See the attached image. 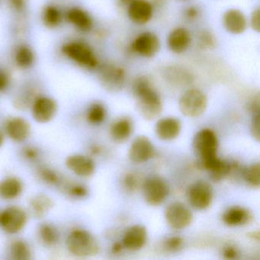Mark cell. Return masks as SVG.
Wrapping results in <instances>:
<instances>
[{
  "label": "cell",
  "mask_w": 260,
  "mask_h": 260,
  "mask_svg": "<svg viewBox=\"0 0 260 260\" xmlns=\"http://www.w3.org/2000/svg\"><path fill=\"white\" fill-rule=\"evenodd\" d=\"M132 92L136 99L138 112L144 119L152 121L160 115L162 100L148 77H138L132 84Z\"/></svg>",
  "instance_id": "obj_1"
},
{
  "label": "cell",
  "mask_w": 260,
  "mask_h": 260,
  "mask_svg": "<svg viewBox=\"0 0 260 260\" xmlns=\"http://www.w3.org/2000/svg\"><path fill=\"white\" fill-rule=\"evenodd\" d=\"M193 147L199 156V165L207 171L212 170L220 160L217 155L218 141L211 129H202L196 134L193 139Z\"/></svg>",
  "instance_id": "obj_2"
},
{
  "label": "cell",
  "mask_w": 260,
  "mask_h": 260,
  "mask_svg": "<svg viewBox=\"0 0 260 260\" xmlns=\"http://www.w3.org/2000/svg\"><path fill=\"white\" fill-rule=\"evenodd\" d=\"M66 246L70 253L77 257H89L100 252L98 240L89 231L76 228L68 234Z\"/></svg>",
  "instance_id": "obj_3"
},
{
  "label": "cell",
  "mask_w": 260,
  "mask_h": 260,
  "mask_svg": "<svg viewBox=\"0 0 260 260\" xmlns=\"http://www.w3.org/2000/svg\"><path fill=\"white\" fill-rule=\"evenodd\" d=\"M62 54L71 61L86 69L93 70L99 65L95 52L88 44L82 41L74 40L62 45Z\"/></svg>",
  "instance_id": "obj_4"
},
{
  "label": "cell",
  "mask_w": 260,
  "mask_h": 260,
  "mask_svg": "<svg viewBox=\"0 0 260 260\" xmlns=\"http://www.w3.org/2000/svg\"><path fill=\"white\" fill-rule=\"evenodd\" d=\"M208 99L199 89H189L185 91L179 100V108L182 115L190 118L200 116L206 110Z\"/></svg>",
  "instance_id": "obj_5"
},
{
  "label": "cell",
  "mask_w": 260,
  "mask_h": 260,
  "mask_svg": "<svg viewBox=\"0 0 260 260\" xmlns=\"http://www.w3.org/2000/svg\"><path fill=\"white\" fill-rule=\"evenodd\" d=\"M27 221L28 214L20 207L13 205L1 211L0 228L7 234H19L26 226Z\"/></svg>",
  "instance_id": "obj_6"
},
{
  "label": "cell",
  "mask_w": 260,
  "mask_h": 260,
  "mask_svg": "<svg viewBox=\"0 0 260 260\" xmlns=\"http://www.w3.org/2000/svg\"><path fill=\"white\" fill-rule=\"evenodd\" d=\"M143 196L148 205L157 206L168 197L170 188L162 178L150 176L145 179L142 185Z\"/></svg>",
  "instance_id": "obj_7"
},
{
  "label": "cell",
  "mask_w": 260,
  "mask_h": 260,
  "mask_svg": "<svg viewBox=\"0 0 260 260\" xmlns=\"http://www.w3.org/2000/svg\"><path fill=\"white\" fill-rule=\"evenodd\" d=\"M33 119L39 124H47L52 121L57 115V103L47 95H38L31 106Z\"/></svg>",
  "instance_id": "obj_8"
},
{
  "label": "cell",
  "mask_w": 260,
  "mask_h": 260,
  "mask_svg": "<svg viewBox=\"0 0 260 260\" xmlns=\"http://www.w3.org/2000/svg\"><path fill=\"white\" fill-rule=\"evenodd\" d=\"M100 80L105 89L110 92L121 90L125 83V71L121 67L108 63L100 70Z\"/></svg>",
  "instance_id": "obj_9"
},
{
  "label": "cell",
  "mask_w": 260,
  "mask_h": 260,
  "mask_svg": "<svg viewBox=\"0 0 260 260\" xmlns=\"http://www.w3.org/2000/svg\"><path fill=\"white\" fill-rule=\"evenodd\" d=\"M188 202L194 209H207L211 205L213 199L212 188L205 181H197L188 190Z\"/></svg>",
  "instance_id": "obj_10"
},
{
  "label": "cell",
  "mask_w": 260,
  "mask_h": 260,
  "mask_svg": "<svg viewBox=\"0 0 260 260\" xmlns=\"http://www.w3.org/2000/svg\"><path fill=\"white\" fill-rule=\"evenodd\" d=\"M165 218L170 228L182 230L191 224L192 214L190 210L180 202L170 204L165 211Z\"/></svg>",
  "instance_id": "obj_11"
},
{
  "label": "cell",
  "mask_w": 260,
  "mask_h": 260,
  "mask_svg": "<svg viewBox=\"0 0 260 260\" xmlns=\"http://www.w3.org/2000/svg\"><path fill=\"white\" fill-rule=\"evenodd\" d=\"M159 48L160 42L159 38L151 31H144L138 35L132 44V49L134 52L147 58L154 57L159 52Z\"/></svg>",
  "instance_id": "obj_12"
},
{
  "label": "cell",
  "mask_w": 260,
  "mask_h": 260,
  "mask_svg": "<svg viewBox=\"0 0 260 260\" xmlns=\"http://www.w3.org/2000/svg\"><path fill=\"white\" fill-rule=\"evenodd\" d=\"M65 165L70 171L79 177H90L95 173V162L92 158L85 155H70L66 158Z\"/></svg>",
  "instance_id": "obj_13"
},
{
  "label": "cell",
  "mask_w": 260,
  "mask_h": 260,
  "mask_svg": "<svg viewBox=\"0 0 260 260\" xmlns=\"http://www.w3.org/2000/svg\"><path fill=\"white\" fill-rule=\"evenodd\" d=\"M155 154L151 141L145 136H139L134 140L129 148V159L136 164L147 162Z\"/></svg>",
  "instance_id": "obj_14"
},
{
  "label": "cell",
  "mask_w": 260,
  "mask_h": 260,
  "mask_svg": "<svg viewBox=\"0 0 260 260\" xmlns=\"http://www.w3.org/2000/svg\"><path fill=\"white\" fill-rule=\"evenodd\" d=\"M5 132L12 141L22 143L31 135V124L22 117H13L7 120L5 124Z\"/></svg>",
  "instance_id": "obj_15"
},
{
  "label": "cell",
  "mask_w": 260,
  "mask_h": 260,
  "mask_svg": "<svg viewBox=\"0 0 260 260\" xmlns=\"http://www.w3.org/2000/svg\"><path fill=\"white\" fill-rule=\"evenodd\" d=\"M153 9L147 0H134L127 6V16L137 25L148 23L153 18Z\"/></svg>",
  "instance_id": "obj_16"
},
{
  "label": "cell",
  "mask_w": 260,
  "mask_h": 260,
  "mask_svg": "<svg viewBox=\"0 0 260 260\" xmlns=\"http://www.w3.org/2000/svg\"><path fill=\"white\" fill-rule=\"evenodd\" d=\"M167 46L174 54H182L189 48L191 43L190 31L183 27H178L170 31L167 37Z\"/></svg>",
  "instance_id": "obj_17"
},
{
  "label": "cell",
  "mask_w": 260,
  "mask_h": 260,
  "mask_svg": "<svg viewBox=\"0 0 260 260\" xmlns=\"http://www.w3.org/2000/svg\"><path fill=\"white\" fill-rule=\"evenodd\" d=\"M65 19L76 29L82 32H89L93 28V19L88 12L80 7L70 8L65 13Z\"/></svg>",
  "instance_id": "obj_18"
},
{
  "label": "cell",
  "mask_w": 260,
  "mask_h": 260,
  "mask_svg": "<svg viewBox=\"0 0 260 260\" xmlns=\"http://www.w3.org/2000/svg\"><path fill=\"white\" fill-rule=\"evenodd\" d=\"M223 25L230 34H243L247 28V19L240 10L230 9L223 13Z\"/></svg>",
  "instance_id": "obj_19"
},
{
  "label": "cell",
  "mask_w": 260,
  "mask_h": 260,
  "mask_svg": "<svg viewBox=\"0 0 260 260\" xmlns=\"http://www.w3.org/2000/svg\"><path fill=\"white\" fill-rule=\"evenodd\" d=\"M147 238V233L146 228L142 225H134L124 233L122 245L128 250H139L145 245Z\"/></svg>",
  "instance_id": "obj_20"
},
{
  "label": "cell",
  "mask_w": 260,
  "mask_h": 260,
  "mask_svg": "<svg viewBox=\"0 0 260 260\" xmlns=\"http://www.w3.org/2000/svg\"><path fill=\"white\" fill-rule=\"evenodd\" d=\"M54 206L52 199L43 193H39L29 199L28 213L34 218L42 219L53 209Z\"/></svg>",
  "instance_id": "obj_21"
},
{
  "label": "cell",
  "mask_w": 260,
  "mask_h": 260,
  "mask_svg": "<svg viewBox=\"0 0 260 260\" xmlns=\"http://www.w3.org/2000/svg\"><path fill=\"white\" fill-rule=\"evenodd\" d=\"M180 131V121L173 117H167L159 120L155 126L156 135L162 141L174 140L179 136Z\"/></svg>",
  "instance_id": "obj_22"
},
{
  "label": "cell",
  "mask_w": 260,
  "mask_h": 260,
  "mask_svg": "<svg viewBox=\"0 0 260 260\" xmlns=\"http://www.w3.org/2000/svg\"><path fill=\"white\" fill-rule=\"evenodd\" d=\"M22 180L16 176H7L0 181V199L13 201L18 199L23 191Z\"/></svg>",
  "instance_id": "obj_23"
},
{
  "label": "cell",
  "mask_w": 260,
  "mask_h": 260,
  "mask_svg": "<svg viewBox=\"0 0 260 260\" xmlns=\"http://www.w3.org/2000/svg\"><path fill=\"white\" fill-rule=\"evenodd\" d=\"M37 233L39 241L45 247L54 248L60 242V231L53 223H42L38 228Z\"/></svg>",
  "instance_id": "obj_24"
},
{
  "label": "cell",
  "mask_w": 260,
  "mask_h": 260,
  "mask_svg": "<svg viewBox=\"0 0 260 260\" xmlns=\"http://www.w3.org/2000/svg\"><path fill=\"white\" fill-rule=\"evenodd\" d=\"M252 218L250 213L246 208L235 206L230 208L222 216L223 223L230 226H242L249 223Z\"/></svg>",
  "instance_id": "obj_25"
},
{
  "label": "cell",
  "mask_w": 260,
  "mask_h": 260,
  "mask_svg": "<svg viewBox=\"0 0 260 260\" xmlns=\"http://www.w3.org/2000/svg\"><path fill=\"white\" fill-rule=\"evenodd\" d=\"M13 60L18 68L22 70L28 69L36 61V54L28 45H19L15 49Z\"/></svg>",
  "instance_id": "obj_26"
},
{
  "label": "cell",
  "mask_w": 260,
  "mask_h": 260,
  "mask_svg": "<svg viewBox=\"0 0 260 260\" xmlns=\"http://www.w3.org/2000/svg\"><path fill=\"white\" fill-rule=\"evenodd\" d=\"M36 176H38V179L45 185L55 187L58 189L65 180L63 176L59 172L47 166H41L38 167Z\"/></svg>",
  "instance_id": "obj_27"
},
{
  "label": "cell",
  "mask_w": 260,
  "mask_h": 260,
  "mask_svg": "<svg viewBox=\"0 0 260 260\" xmlns=\"http://www.w3.org/2000/svg\"><path fill=\"white\" fill-rule=\"evenodd\" d=\"M132 133V123L128 118H120L114 121L111 125V137L116 142L121 143L127 141Z\"/></svg>",
  "instance_id": "obj_28"
},
{
  "label": "cell",
  "mask_w": 260,
  "mask_h": 260,
  "mask_svg": "<svg viewBox=\"0 0 260 260\" xmlns=\"http://www.w3.org/2000/svg\"><path fill=\"white\" fill-rule=\"evenodd\" d=\"M8 253L13 260H29L32 258L31 246L25 240L17 239L13 240L9 246Z\"/></svg>",
  "instance_id": "obj_29"
},
{
  "label": "cell",
  "mask_w": 260,
  "mask_h": 260,
  "mask_svg": "<svg viewBox=\"0 0 260 260\" xmlns=\"http://www.w3.org/2000/svg\"><path fill=\"white\" fill-rule=\"evenodd\" d=\"M59 189L66 194L68 198L76 200L85 199L89 194L87 187L80 182H71V181H63Z\"/></svg>",
  "instance_id": "obj_30"
},
{
  "label": "cell",
  "mask_w": 260,
  "mask_h": 260,
  "mask_svg": "<svg viewBox=\"0 0 260 260\" xmlns=\"http://www.w3.org/2000/svg\"><path fill=\"white\" fill-rule=\"evenodd\" d=\"M61 10L54 5H48L44 8L42 19L44 25L49 28H56L63 22Z\"/></svg>",
  "instance_id": "obj_31"
},
{
  "label": "cell",
  "mask_w": 260,
  "mask_h": 260,
  "mask_svg": "<svg viewBox=\"0 0 260 260\" xmlns=\"http://www.w3.org/2000/svg\"><path fill=\"white\" fill-rule=\"evenodd\" d=\"M106 111L101 103H95L90 105L86 112V118L89 124L97 125L104 121Z\"/></svg>",
  "instance_id": "obj_32"
},
{
  "label": "cell",
  "mask_w": 260,
  "mask_h": 260,
  "mask_svg": "<svg viewBox=\"0 0 260 260\" xmlns=\"http://www.w3.org/2000/svg\"><path fill=\"white\" fill-rule=\"evenodd\" d=\"M234 167V164H231V162H228V161L221 159L220 164H219L214 170L209 172L211 179L214 180V182L221 181L222 179H225L226 176H229L231 170H232Z\"/></svg>",
  "instance_id": "obj_33"
},
{
  "label": "cell",
  "mask_w": 260,
  "mask_h": 260,
  "mask_svg": "<svg viewBox=\"0 0 260 260\" xmlns=\"http://www.w3.org/2000/svg\"><path fill=\"white\" fill-rule=\"evenodd\" d=\"M244 179L246 183L252 188H258L260 185L259 162H255L246 169L244 173Z\"/></svg>",
  "instance_id": "obj_34"
},
{
  "label": "cell",
  "mask_w": 260,
  "mask_h": 260,
  "mask_svg": "<svg viewBox=\"0 0 260 260\" xmlns=\"http://www.w3.org/2000/svg\"><path fill=\"white\" fill-rule=\"evenodd\" d=\"M198 45L202 50H213L217 45V39L212 32L204 30L198 36Z\"/></svg>",
  "instance_id": "obj_35"
},
{
  "label": "cell",
  "mask_w": 260,
  "mask_h": 260,
  "mask_svg": "<svg viewBox=\"0 0 260 260\" xmlns=\"http://www.w3.org/2000/svg\"><path fill=\"white\" fill-rule=\"evenodd\" d=\"M21 156L28 162H36L41 157V150L36 146H25L21 150Z\"/></svg>",
  "instance_id": "obj_36"
},
{
  "label": "cell",
  "mask_w": 260,
  "mask_h": 260,
  "mask_svg": "<svg viewBox=\"0 0 260 260\" xmlns=\"http://www.w3.org/2000/svg\"><path fill=\"white\" fill-rule=\"evenodd\" d=\"M251 134L252 138L256 141H260V117L259 112L252 114L251 121Z\"/></svg>",
  "instance_id": "obj_37"
},
{
  "label": "cell",
  "mask_w": 260,
  "mask_h": 260,
  "mask_svg": "<svg viewBox=\"0 0 260 260\" xmlns=\"http://www.w3.org/2000/svg\"><path fill=\"white\" fill-rule=\"evenodd\" d=\"M183 240L179 237H171L165 241V248L170 252H176L182 248Z\"/></svg>",
  "instance_id": "obj_38"
},
{
  "label": "cell",
  "mask_w": 260,
  "mask_h": 260,
  "mask_svg": "<svg viewBox=\"0 0 260 260\" xmlns=\"http://www.w3.org/2000/svg\"><path fill=\"white\" fill-rule=\"evenodd\" d=\"M139 181L138 177L133 173H128L124 176V186L129 191H134L138 188Z\"/></svg>",
  "instance_id": "obj_39"
},
{
  "label": "cell",
  "mask_w": 260,
  "mask_h": 260,
  "mask_svg": "<svg viewBox=\"0 0 260 260\" xmlns=\"http://www.w3.org/2000/svg\"><path fill=\"white\" fill-rule=\"evenodd\" d=\"M11 83V77L6 70L0 68V93L5 92Z\"/></svg>",
  "instance_id": "obj_40"
},
{
  "label": "cell",
  "mask_w": 260,
  "mask_h": 260,
  "mask_svg": "<svg viewBox=\"0 0 260 260\" xmlns=\"http://www.w3.org/2000/svg\"><path fill=\"white\" fill-rule=\"evenodd\" d=\"M10 8L17 13H22L26 8V0H7Z\"/></svg>",
  "instance_id": "obj_41"
},
{
  "label": "cell",
  "mask_w": 260,
  "mask_h": 260,
  "mask_svg": "<svg viewBox=\"0 0 260 260\" xmlns=\"http://www.w3.org/2000/svg\"><path fill=\"white\" fill-rule=\"evenodd\" d=\"M250 25L252 29L256 32L260 31V10L257 8L252 12L250 16Z\"/></svg>",
  "instance_id": "obj_42"
},
{
  "label": "cell",
  "mask_w": 260,
  "mask_h": 260,
  "mask_svg": "<svg viewBox=\"0 0 260 260\" xmlns=\"http://www.w3.org/2000/svg\"><path fill=\"white\" fill-rule=\"evenodd\" d=\"M199 10L196 7L191 6L185 9L184 11V16L187 20L194 21L197 19L199 16Z\"/></svg>",
  "instance_id": "obj_43"
},
{
  "label": "cell",
  "mask_w": 260,
  "mask_h": 260,
  "mask_svg": "<svg viewBox=\"0 0 260 260\" xmlns=\"http://www.w3.org/2000/svg\"><path fill=\"white\" fill-rule=\"evenodd\" d=\"M223 254L225 258L231 259V258H234L237 257V252L232 246H228V247L225 248Z\"/></svg>",
  "instance_id": "obj_44"
},
{
  "label": "cell",
  "mask_w": 260,
  "mask_h": 260,
  "mask_svg": "<svg viewBox=\"0 0 260 260\" xmlns=\"http://www.w3.org/2000/svg\"><path fill=\"white\" fill-rule=\"evenodd\" d=\"M122 247H124L122 243H115V244L112 246V252H113V253H118V252L122 250Z\"/></svg>",
  "instance_id": "obj_45"
},
{
  "label": "cell",
  "mask_w": 260,
  "mask_h": 260,
  "mask_svg": "<svg viewBox=\"0 0 260 260\" xmlns=\"http://www.w3.org/2000/svg\"><path fill=\"white\" fill-rule=\"evenodd\" d=\"M134 0H118L121 6H128Z\"/></svg>",
  "instance_id": "obj_46"
},
{
  "label": "cell",
  "mask_w": 260,
  "mask_h": 260,
  "mask_svg": "<svg viewBox=\"0 0 260 260\" xmlns=\"http://www.w3.org/2000/svg\"><path fill=\"white\" fill-rule=\"evenodd\" d=\"M4 135L3 132L0 131V148L4 145Z\"/></svg>",
  "instance_id": "obj_47"
},
{
  "label": "cell",
  "mask_w": 260,
  "mask_h": 260,
  "mask_svg": "<svg viewBox=\"0 0 260 260\" xmlns=\"http://www.w3.org/2000/svg\"><path fill=\"white\" fill-rule=\"evenodd\" d=\"M0 217H1V211H0Z\"/></svg>",
  "instance_id": "obj_48"
},
{
  "label": "cell",
  "mask_w": 260,
  "mask_h": 260,
  "mask_svg": "<svg viewBox=\"0 0 260 260\" xmlns=\"http://www.w3.org/2000/svg\"><path fill=\"white\" fill-rule=\"evenodd\" d=\"M181 1H185V0H181Z\"/></svg>",
  "instance_id": "obj_49"
}]
</instances>
